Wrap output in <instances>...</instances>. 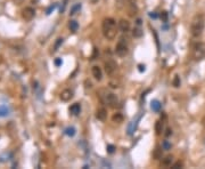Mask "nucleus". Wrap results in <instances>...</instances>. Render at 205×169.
Instances as JSON below:
<instances>
[{"mask_svg":"<svg viewBox=\"0 0 205 169\" xmlns=\"http://www.w3.org/2000/svg\"><path fill=\"white\" fill-rule=\"evenodd\" d=\"M205 27V17L202 14L195 15L190 23V34L194 38L201 37Z\"/></svg>","mask_w":205,"mask_h":169,"instance_id":"f257e3e1","label":"nucleus"},{"mask_svg":"<svg viewBox=\"0 0 205 169\" xmlns=\"http://www.w3.org/2000/svg\"><path fill=\"white\" fill-rule=\"evenodd\" d=\"M103 34L107 40H113L116 37V21L112 17H107L101 24Z\"/></svg>","mask_w":205,"mask_h":169,"instance_id":"f03ea898","label":"nucleus"},{"mask_svg":"<svg viewBox=\"0 0 205 169\" xmlns=\"http://www.w3.org/2000/svg\"><path fill=\"white\" fill-rule=\"evenodd\" d=\"M101 90H103V94L104 95H100L98 93L99 97H100V101L103 102V103H105V104H107L109 108H115V106L117 105V103H119L117 96H116L115 94H113V93H108L107 90H105V89H101Z\"/></svg>","mask_w":205,"mask_h":169,"instance_id":"7ed1b4c3","label":"nucleus"},{"mask_svg":"<svg viewBox=\"0 0 205 169\" xmlns=\"http://www.w3.org/2000/svg\"><path fill=\"white\" fill-rule=\"evenodd\" d=\"M191 56H193V60L196 61V62L203 60L205 57V44L199 42V44H197V45L195 46L194 48H193Z\"/></svg>","mask_w":205,"mask_h":169,"instance_id":"20e7f679","label":"nucleus"},{"mask_svg":"<svg viewBox=\"0 0 205 169\" xmlns=\"http://www.w3.org/2000/svg\"><path fill=\"white\" fill-rule=\"evenodd\" d=\"M115 53H116V55L120 56V57H124V56H127L128 55V53H129V49H128L127 40H125L124 38H121V39L119 40V42L116 44Z\"/></svg>","mask_w":205,"mask_h":169,"instance_id":"39448f33","label":"nucleus"},{"mask_svg":"<svg viewBox=\"0 0 205 169\" xmlns=\"http://www.w3.org/2000/svg\"><path fill=\"white\" fill-rule=\"evenodd\" d=\"M104 68H105V72L107 73L108 75H113L117 70V64L114 60H107L105 62L104 64Z\"/></svg>","mask_w":205,"mask_h":169,"instance_id":"423d86ee","label":"nucleus"},{"mask_svg":"<svg viewBox=\"0 0 205 169\" xmlns=\"http://www.w3.org/2000/svg\"><path fill=\"white\" fill-rule=\"evenodd\" d=\"M22 16L25 21H31V19H33V17L35 16V11H34L32 7H26L23 9Z\"/></svg>","mask_w":205,"mask_h":169,"instance_id":"0eeeda50","label":"nucleus"},{"mask_svg":"<svg viewBox=\"0 0 205 169\" xmlns=\"http://www.w3.org/2000/svg\"><path fill=\"white\" fill-rule=\"evenodd\" d=\"M96 118H97L99 121H105L106 118H107V111L105 108H98L96 110Z\"/></svg>","mask_w":205,"mask_h":169,"instance_id":"6e6552de","label":"nucleus"},{"mask_svg":"<svg viewBox=\"0 0 205 169\" xmlns=\"http://www.w3.org/2000/svg\"><path fill=\"white\" fill-rule=\"evenodd\" d=\"M60 99L63 102H68L71 101L72 97H73V91L71 89H64L62 93H60Z\"/></svg>","mask_w":205,"mask_h":169,"instance_id":"1a4fd4ad","label":"nucleus"},{"mask_svg":"<svg viewBox=\"0 0 205 169\" xmlns=\"http://www.w3.org/2000/svg\"><path fill=\"white\" fill-rule=\"evenodd\" d=\"M119 29L122 32H128L130 30V22L125 19H121L119 21Z\"/></svg>","mask_w":205,"mask_h":169,"instance_id":"9d476101","label":"nucleus"},{"mask_svg":"<svg viewBox=\"0 0 205 169\" xmlns=\"http://www.w3.org/2000/svg\"><path fill=\"white\" fill-rule=\"evenodd\" d=\"M91 72H92L93 78H95L96 80L100 81V80L103 79V72H101V69L99 68V66H97V65L92 66V70H91Z\"/></svg>","mask_w":205,"mask_h":169,"instance_id":"9b49d317","label":"nucleus"},{"mask_svg":"<svg viewBox=\"0 0 205 169\" xmlns=\"http://www.w3.org/2000/svg\"><path fill=\"white\" fill-rule=\"evenodd\" d=\"M140 24H141V21L137 19V27L132 30V36L134 38H140L142 36V29L140 27Z\"/></svg>","mask_w":205,"mask_h":169,"instance_id":"f8f14e48","label":"nucleus"},{"mask_svg":"<svg viewBox=\"0 0 205 169\" xmlns=\"http://www.w3.org/2000/svg\"><path fill=\"white\" fill-rule=\"evenodd\" d=\"M68 111H70V113L73 114V116H78L79 113H80V111H81V106H80L79 103H75V104H73V105L70 106Z\"/></svg>","mask_w":205,"mask_h":169,"instance_id":"ddd939ff","label":"nucleus"},{"mask_svg":"<svg viewBox=\"0 0 205 169\" xmlns=\"http://www.w3.org/2000/svg\"><path fill=\"white\" fill-rule=\"evenodd\" d=\"M162 154H163V147L156 146L153 152V158L155 160H160V159H162Z\"/></svg>","mask_w":205,"mask_h":169,"instance_id":"4468645a","label":"nucleus"},{"mask_svg":"<svg viewBox=\"0 0 205 169\" xmlns=\"http://www.w3.org/2000/svg\"><path fill=\"white\" fill-rule=\"evenodd\" d=\"M172 161H173V157L172 155H166L164 159H162L161 166H163V167H171Z\"/></svg>","mask_w":205,"mask_h":169,"instance_id":"2eb2a0df","label":"nucleus"},{"mask_svg":"<svg viewBox=\"0 0 205 169\" xmlns=\"http://www.w3.org/2000/svg\"><path fill=\"white\" fill-rule=\"evenodd\" d=\"M112 120L113 122H115V124H121V122H123V120H124V118H123V116L121 114V113H114L112 116Z\"/></svg>","mask_w":205,"mask_h":169,"instance_id":"dca6fc26","label":"nucleus"},{"mask_svg":"<svg viewBox=\"0 0 205 169\" xmlns=\"http://www.w3.org/2000/svg\"><path fill=\"white\" fill-rule=\"evenodd\" d=\"M155 132H156V135H162L163 133V121H156L155 124Z\"/></svg>","mask_w":205,"mask_h":169,"instance_id":"f3484780","label":"nucleus"},{"mask_svg":"<svg viewBox=\"0 0 205 169\" xmlns=\"http://www.w3.org/2000/svg\"><path fill=\"white\" fill-rule=\"evenodd\" d=\"M150 108H152V110L153 111H155V112H158L161 110V104L160 102L156 101V99H154V101H152V104H150Z\"/></svg>","mask_w":205,"mask_h":169,"instance_id":"a211bd4d","label":"nucleus"},{"mask_svg":"<svg viewBox=\"0 0 205 169\" xmlns=\"http://www.w3.org/2000/svg\"><path fill=\"white\" fill-rule=\"evenodd\" d=\"M68 27H70V30L72 31V32H76L79 29V24L76 21H70V23H68Z\"/></svg>","mask_w":205,"mask_h":169,"instance_id":"6ab92c4d","label":"nucleus"},{"mask_svg":"<svg viewBox=\"0 0 205 169\" xmlns=\"http://www.w3.org/2000/svg\"><path fill=\"white\" fill-rule=\"evenodd\" d=\"M180 85H181L180 77L179 75H174V78H173V80H172V86L174 87V88H179Z\"/></svg>","mask_w":205,"mask_h":169,"instance_id":"aec40b11","label":"nucleus"},{"mask_svg":"<svg viewBox=\"0 0 205 169\" xmlns=\"http://www.w3.org/2000/svg\"><path fill=\"white\" fill-rule=\"evenodd\" d=\"M160 17H161V19H162V22H168V19H169L168 11H162V13L160 14Z\"/></svg>","mask_w":205,"mask_h":169,"instance_id":"412c9836","label":"nucleus"},{"mask_svg":"<svg viewBox=\"0 0 205 169\" xmlns=\"http://www.w3.org/2000/svg\"><path fill=\"white\" fill-rule=\"evenodd\" d=\"M65 134L68 136H74L75 135V128L73 127H68L65 129Z\"/></svg>","mask_w":205,"mask_h":169,"instance_id":"4be33fe9","label":"nucleus"},{"mask_svg":"<svg viewBox=\"0 0 205 169\" xmlns=\"http://www.w3.org/2000/svg\"><path fill=\"white\" fill-rule=\"evenodd\" d=\"M80 8H81V5H80V4H78V5H75V6H73V7H72V9H71V13H70V14H71V15H74L75 13H76V11H78L79 9H80Z\"/></svg>","mask_w":205,"mask_h":169,"instance_id":"5701e85b","label":"nucleus"},{"mask_svg":"<svg viewBox=\"0 0 205 169\" xmlns=\"http://www.w3.org/2000/svg\"><path fill=\"white\" fill-rule=\"evenodd\" d=\"M62 44H63V38H58V39H57V41H56V44H55L54 50H57V49H58V47H59Z\"/></svg>","mask_w":205,"mask_h":169,"instance_id":"b1692460","label":"nucleus"},{"mask_svg":"<svg viewBox=\"0 0 205 169\" xmlns=\"http://www.w3.org/2000/svg\"><path fill=\"white\" fill-rule=\"evenodd\" d=\"M115 5L117 8H122L124 5V0H115Z\"/></svg>","mask_w":205,"mask_h":169,"instance_id":"393cba45","label":"nucleus"},{"mask_svg":"<svg viewBox=\"0 0 205 169\" xmlns=\"http://www.w3.org/2000/svg\"><path fill=\"white\" fill-rule=\"evenodd\" d=\"M182 166H183V165H182V162H181V161H178V162H175L174 165L172 166V168H173V169H177V168H181V167H182Z\"/></svg>","mask_w":205,"mask_h":169,"instance_id":"a878e982","label":"nucleus"},{"mask_svg":"<svg viewBox=\"0 0 205 169\" xmlns=\"http://www.w3.org/2000/svg\"><path fill=\"white\" fill-rule=\"evenodd\" d=\"M106 149H107L108 153L112 154L113 152H114V150H115V146H114V145H107V147H106Z\"/></svg>","mask_w":205,"mask_h":169,"instance_id":"bb28decb","label":"nucleus"},{"mask_svg":"<svg viewBox=\"0 0 205 169\" xmlns=\"http://www.w3.org/2000/svg\"><path fill=\"white\" fill-rule=\"evenodd\" d=\"M162 147H163L164 150H169V149L171 147V145H170V144H169V143L166 142V141H165V142L163 143V145H162Z\"/></svg>","mask_w":205,"mask_h":169,"instance_id":"cd10ccee","label":"nucleus"},{"mask_svg":"<svg viewBox=\"0 0 205 169\" xmlns=\"http://www.w3.org/2000/svg\"><path fill=\"white\" fill-rule=\"evenodd\" d=\"M62 64H63L62 58H57V60L55 61V65H56V66H59V65H62Z\"/></svg>","mask_w":205,"mask_h":169,"instance_id":"c85d7f7f","label":"nucleus"},{"mask_svg":"<svg viewBox=\"0 0 205 169\" xmlns=\"http://www.w3.org/2000/svg\"><path fill=\"white\" fill-rule=\"evenodd\" d=\"M171 134H172V130L170 129V128H168V129H166V133H165V136L168 137V136H170Z\"/></svg>","mask_w":205,"mask_h":169,"instance_id":"c756f323","label":"nucleus"},{"mask_svg":"<svg viewBox=\"0 0 205 169\" xmlns=\"http://www.w3.org/2000/svg\"><path fill=\"white\" fill-rule=\"evenodd\" d=\"M139 71L142 72V71H145V65H142V64H139Z\"/></svg>","mask_w":205,"mask_h":169,"instance_id":"7c9ffc66","label":"nucleus"},{"mask_svg":"<svg viewBox=\"0 0 205 169\" xmlns=\"http://www.w3.org/2000/svg\"><path fill=\"white\" fill-rule=\"evenodd\" d=\"M23 1H24V0H14V2H15L16 5H21V4H23Z\"/></svg>","mask_w":205,"mask_h":169,"instance_id":"2f4dec72","label":"nucleus"},{"mask_svg":"<svg viewBox=\"0 0 205 169\" xmlns=\"http://www.w3.org/2000/svg\"><path fill=\"white\" fill-rule=\"evenodd\" d=\"M129 1V5H136V2H137V0H128Z\"/></svg>","mask_w":205,"mask_h":169,"instance_id":"473e14b6","label":"nucleus"},{"mask_svg":"<svg viewBox=\"0 0 205 169\" xmlns=\"http://www.w3.org/2000/svg\"><path fill=\"white\" fill-rule=\"evenodd\" d=\"M202 125H203V127L205 129V116H203V119H202Z\"/></svg>","mask_w":205,"mask_h":169,"instance_id":"72a5a7b5","label":"nucleus"},{"mask_svg":"<svg viewBox=\"0 0 205 169\" xmlns=\"http://www.w3.org/2000/svg\"><path fill=\"white\" fill-rule=\"evenodd\" d=\"M149 16H150V17H154V19H156V17H157V15H156V14H152V13H150V14H149Z\"/></svg>","mask_w":205,"mask_h":169,"instance_id":"f704fd0d","label":"nucleus"}]
</instances>
